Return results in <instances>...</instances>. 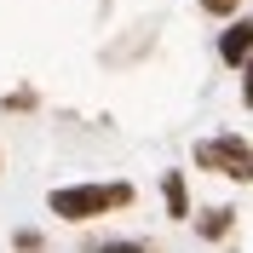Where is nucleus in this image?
<instances>
[{"label":"nucleus","mask_w":253,"mask_h":253,"mask_svg":"<svg viewBox=\"0 0 253 253\" xmlns=\"http://www.w3.org/2000/svg\"><path fill=\"white\" fill-rule=\"evenodd\" d=\"M161 196H167V213H173V219H190V196H184V173H167V178H161Z\"/></svg>","instance_id":"nucleus-4"},{"label":"nucleus","mask_w":253,"mask_h":253,"mask_svg":"<svg viewBox=\"0 0 253 253\" xmlns=\"http://www.w3.org/2000/svg\"><path fill=\"white\" fill-rule=\"evenodd\" d=\"M196 167L207 173H224V178H253V144L236 138V132H219V138H202L196 144Z\"/></svg>","instance_id":"nucleus-2"},{"label":"nucleus","mask_w":253,"mask_h":253,"mask_svg":"<svg viewBox=\"0 0 253 253\" xmlns=\"http://www.w3.org/2000/svg\"><path fill=\"white\" fill-rule=\"evenodd\" d=\"M224 230H230V207H207L202 224H196V236H207V242H219Z\"/></svg>","instance_id":"nucleus-5"},{"label":"nucleus","mask_w":253,"mask_h":253,"mask_svg":"<svg viewBox=\"0 0 253 253\" xmlns=\"http://www.w3.org/2000/svg\"><path fill=\"white\" fill-rule=\"evenodd\" d=\"M253 52V17H242L236 29H224V41H219V58L224 63H242Z\"/></svg>","instance_id":"nucleus-3"},{"label":"nucleus","mask_w":253,"mask_h":253,"mask_svg":"<svg viewBox=\"0 0 253 253\" xmlns=\"http://www.w3.org/2000/svg\"><path fill=\"white\" fill-rule=\"evenodd\" d=\"M126 202H132V184H63L46 196V207L69 224H86V219L110 213V207H126Z\"/></svg>","instance_id":"nucleus-1"},{"label":"nucleus","mask_w":253,"mask_h":253,"mask_svg":"<svg viewBox=\"0 0 253 253\" xmlns=\"http://www.w3.org/2000/svg\"><path fill=\"white\" fill-rule=\"evenodd\" d=\"M98 253H150V248H144V242H104Z\"/></svg>","instance_id":"nucleus-8"},{"label":"nucleus","mask_w":253,"mask_h":253,"mask_svg":"<svg viewBox=\"0 0 253 253\" xmlns=\"http://www.w3.org/2000/svg\"><path fill=\"white\" fill-rule=\"evenodd\" d=\"M242 75H248V81H242V98H248V110H253V52L242 58Z\"/></svg>","instance_id":"nucleus-9"},{"label":"nucleus","mask_w":253,"mask_h":253,"mask_svg":"<svg viewBox=\"0 0 253 253\" xmlns=\"http://www.w3.org/2000/svg\"><path fill=\"white\" fill-rule=\"evenodd\" d=\"M236 6H242V0H202V12H213V17H230Z\"/></svg>","instance_id":"nucleus-7"},{"label":"nucleus","mask_w":253,"mask_h":253,"mask_svg":"<svg viewBox=\"0 0 253 253\" xmlns=\"http://www.w3.org/2000/svg\"><path fill=\"white\" fill-rule=\"evenodd\" d=\"M12 242H17V253H46V242L35 236V230H17V236H12Z\"/></svg>","instance_id":"nucleus-6"}]
</instances>
